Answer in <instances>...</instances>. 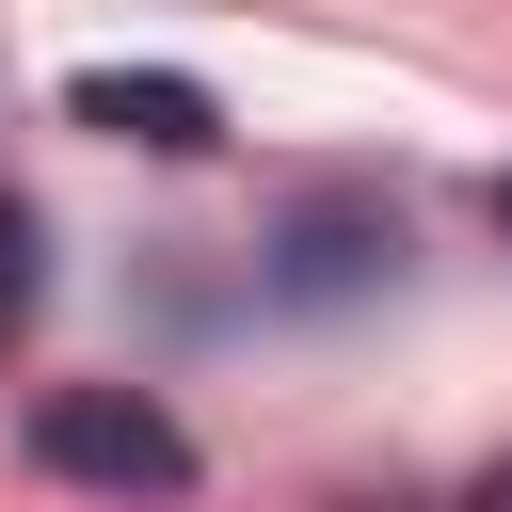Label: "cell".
I'll use <instances>...</instances> for the list:
<instances>
[{
    "instance_id": "obj_5",
    "label": "cell",
    "mask_w": 512,
    "mask_h": 512,
    "mask_svg": "<svg viewBox=\"0 0 512 512\" xmlns=\"http://www.w3.org/2000/svg\"><path fill=\"white\" fill-rule=\"evenodd\" d=\"M464 512H512V448H496V464H480V480H464Z\"/></svg>"
},
{
    "instance_id": "obj_4",
    "label": "cell",
    "mask_w": 512,
    "mask_h": 512,
    "mask_svg": "<svg viewBox=\"0 0 512 512\" xmlns=\"http://www.w3.org/2000/svg\"><path fill=\"white\" fill-rule=\"evenodd\" d=\"M32 288H48V272H32V208L0 192V352H16V320H32Z\"/></svg>"
},
{
    "instance_id": "obj_6",
    "label": "cell",
    "mask_w": 512,
    "mask_h": 512,
    "mask_svg": "<svg viewBox=\"0 0 512 512\" xmlns=\"http://www.w3.org/2000/svg\"><path fill=\"white\" fill-rule=\"evenodd\" d=\"M480 208H496V240H512V176H496V192H480Z\"/></svg>"
},
{
    "instance_id": "obj_3",
    "label": "cell",
    "mask_w": 512,
    "mask_h": 512,
    "mask_svg": "<svg viewBox=\"0 0 512 512\" xmlns=\"http://www.w3.org/2000/svg\"><path fill=\"white\" fill-rule=\"evenodd\" d=\"M368 272H400V224H384L368 192H304L288 240H272V288H288V304H336V288H368Z\"/></svg>"
},
{
    "instance_id": "obj_2",
    "label": "cell",
    "mask_w": 512,
    "mask_h": 512,
    "mask_svg": "<svg viewBox=\"0 0 512 512\" xmlns=\"http://www.w3.org/2000/svg\"><path fill=\"white\" fill-rule=\"evenodd\" d=\"M64 112H80V128H112V144H144V160H208V144H224L208 80H160V64H80V80H64Z\"/></svg>"
},
{
    "instance_id": "obj_1",
    "label": "cell",
    "mask_w": 512,
    "mask_h": 512,
    "mask_svg": "<svg viewBox=\"0 0 512 512\" xmlns=\"http://www.w3.org/2000/svg\"><path fill=\"white\" fill-rule=\"evenodd\" d=\"M32 464L48 480H96V496H192V432L144 384H48L32 400Z\"/></svg>"
}]
</instances>
